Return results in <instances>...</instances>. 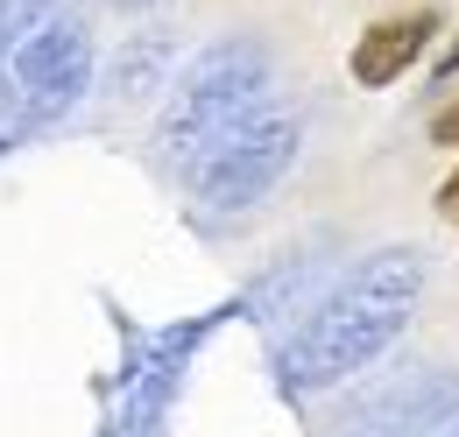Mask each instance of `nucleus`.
I'll use <instances>...</instances> for the list:
<instances>
[{
  "instance_id": "obj_1",
  "label": "nucleus",
  "mask_w": 459,
  "mask_h": 437,
  "mask_svg": "<svg viewBox=\"0 0 459 437\" xmlns=\"http://www.w3.org/2000/svg\"><path fill=\"white\" fill-rule=\"evenodd\" d=\"M424 296V254L417 247H382L353 269L304 311L297 338L283 346V381L290 388H340L353 381L368 360H382L403 338L410 311Z\"/></svg>"
},
{
  "instance_id": "obj_2",
  "label": "nucleus",
  "mask_w": 459,
  "mask_h": 437,
  "mask_svg": "<svg viewBox=\"0 0 459 437\" xmlns=\"http://www.w3.org/2000/svg\"><path fill=\"white\" fill-rule=\"evenodd\" d=\"M269 78H276V71H269V50L247 43V36L198 50V56H191V71L170 85L163 120H156V149H163V163L191 176L227 134H240L255 113L269 107Z\"/></svg>"
},
{
  "instance_id": "obj_3",
  "label": "nucleus",
  "mask_w": 459,
  "mask_h": 437,
  "mask_svg": "<svg viewBox=\"0 0 459 437\" xmlns=\"http://www.w3.org/2000/svg\"><path fill=\"white\" fill-rule=\"evenodd\" d=\"M92 78V43L78 29V14L57 0H14L7 21V99L14 120H57L78 107Z\"/></svg>"
},
{
  "instance_id": "obj_4",
  "label": "nucleus",
  "mask_w": 459,
  "mask_h": 437,
  "mask_svg": "<svg viewBox=\"0 0 459 437\" xmlns=\"http://www.w3.org/2000/svg\"><path fill=\"white\" fill-rule=\"evenodd\" d=\"M297 141H304V120L290 107H262L240 134H227L205 163L191 169L184 184H191V198L205 212H247V205H262L283 184V169L297 163Z\"/></svg>"
},
{
  "instance_id": "obj_5",
  "label": "nucleus",
  "mask_w": 459,
  "mask_h": 437,
  "mask_svg": "<svg viewBox=\"0 0 459 437\" xmlns=\"http://www.w3.org/2000/svg\"><path fill=\"white\" fill-rule=\"evenodd\" d=\"M459 416V374L417 367L360 409V437H438Z\"/></svg>"
},
{
  "instance_id": "obj_6",
  "label": "nucleus",
  "mask_w": 459,
  "mask_h": 437,
  "mask_svg": "<svg viewBox=\"0 0 459 437\" xmlns=\"http://www.w3.org/2000/svg\"><path fill=\"white\" fill-rule=\"evenodd\" d=\"M431 36H438V21H431V14H396V21L368 29V36H360V50H353V78H360V85H396L403 71L424 56Z\"/></svg>"
},
{
  "instance_id": "obj_7",
  "label": "nucleus",
  "mask_w": 459,
  "mask_h": 437,
  "mask_svg": "<svg viewBox=\"0 0 459 437\" xmlns=\"http://www.w3.org/2000/svg\"><path fill=\"white\" fill-rule=\"evenodd\" d=\"M163 71H170V43H163V36H134V43L114 56V71H107V92H114V99H142V92L163 85Z\"/></svg>"
},
{
  "instance_id": "obj_8",
  "label": "nucleus",
  "mask_w": 459,
  "mask_h": 437,
  "mask_svg": "<svg viewBox=\"0 0 459 437\" xmlns=\"http://www.w3.org/2000/svg\"><path fill=\"white\" fill-rule=\"evenodd\" d=\"M431 141H438V149H453V141H459V107L431 120Z\"/></svg>"
},
{
  "instance_id": "obj_9",
  "label": "nucleus",
  "mask_w": 459,
  "mask_h": 437,
  "mask_svg": "<svg viewBox=\"0 0 459 437\" xmlns=\"http://www.w3.org/2000/svg\"><path fill=\"white\" fill-rule=\"evenodd\" d=\"M114 7H127V14H142V7H156V0H114Z\"/></svg>"
},
{
  "instance_id": "obj_10",
  "label": "nucleus",
  "mask_w": 459,
  "mask_h": 437,
  "mask_svg": "<svg viewBox=\"0 0 459 437\" xmlns=\"http://www.w3.org/2000/svg\"><path fill=\"white\" fill-rule=\"evenodd\" d=\"M438 437H459V424H446V431H438Z\"/></svg>"
}]
</instances>
